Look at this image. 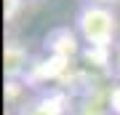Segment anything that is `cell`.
<instances>
[{
  "label": "cell",
  "instance_id": "3",
  "mask_svg": "<svg viewBox=\"0 0 120 115\" xmlns=\"http://www.w3.org/2000/svg\"><path fill=\"white\" fill-rule=\"evenodd\" d=\"M32 56L27 51V46L16 38H8L3 46V75L5 80H22L27 75V70L32 67Z\"/></svg>",
  "mask_w": 120,
  "mask_h": 115
},
{
  "label": "cell",
  "instance_id": "4",
  "mask_svg": "<svg viewBox=\"0 0 120 115\" xmlns=\"http://www.w3.org/2000/svg\"><path fill=\"white\" fill-rule=\"evenodd\" d=\"M69 115H115L109 102V91H88L72 104Z\"/></svg>",
  "mask_w": 120,
  "mask_h": 115
},
{
  "label": "cell",
  "instance_id": "7",
  "mask_svg": "<svg viewBox=\"0 0 120 115\" xmlns=\"http://www.w3.org/2000/svg\"><path fill=\"white\" fill-rule=\"evenodd\" d=\"M109 102H112V110H115V115H120V86H115V88L109 91Z\"/></svg>",
  "mask_w": 120,
  "mask_h": 115
},
{
  "label": "cell",
  "instance_id": "5",
  "mask_svg": "<svg viewBox=\"0 0 120 115\" xmlns=\"http://www.w3.org/2000/svg\"><path fill=\"white\" fill-rule=\"evenodd\" d=\"M24 5H27V0H3V19L8 21H16V16L24 11Z\"/></svg>",
  "mask_w": 120,
  "mask_h": 115
},
{
  "label": "cell",
  "instance_id": "9",
  "mask_svg": "<svg viewBox=\"0 0 120 115\" xmlns=\"http://www.w3.org/2000/svg\"><path fill=\"white\" fill-rule=\"evenodd\" d=\"M27 3H43V0H27Z\"/></svg>",
  "mask_w": 120,
  "mask_h": 115
},
{
  "label": "cell",
  "instance_id": "2",
  "mask_svg": "<svg viewBox=\"0 0 120 115\" xmlns=\"http://www.w3.org/2000/svg\"><path fill=\"white\" fill-rule=\"evenodd\" d=\"M69 110L72 107H67V99L59 91H43L16 104V115H69Z\"/></svg>",
  "mask_w": 120,
  "mask_h": 115
},
{
  "label": "cell",
  "instance_id": "8",
  "mask_svg": "<svg viewBox=\"0 0 120 115\" xmlns=\"http://www.w3.org/2000/svg\"><path fill=\"white\" fill-rule=\"evenodd\" d=\"M88 3H101V5H112L115 8V5H120V0H88Z\"/></svg>",
  "mask_w": 120,
  "mask_h": 115
},
{
  "label": "cell",
  "instance_id": "6",
  "mask_svg": "<svg viewBox=\"0 0 120 115\" xmlns=\"http://www.w3.org/2000/svg\"><path fill=\"white\" fill-rule=\"evenodd\" d=\"M109 72H112V78L120 80V40L115 43V48H112V54H109Z\"/></svg>",
  "mask_w": 120,
  "mask_h": 115
},
{
  "label": "cell",
  "instance_id": "1",
  "mask_svg": "<svg viewBox=\"0 0 120 115\" xmlns=\"http://www.w3.org/2000/svg\"><path fill=\"white\" fill-rule=\"evenodd\" d=\"M75 32L88 46V51L112 54L115 43L120 40V16L112 5L83 0L75 11Z\"/></svg>",
  "mask_w": 120,
  "mask_h": 115
}]
</instances>
